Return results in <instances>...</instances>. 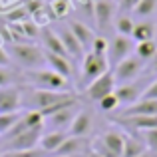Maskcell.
Wrapping results in <instances>:
<instances>
[{
	"instance_id": "cell-1",
	"label": "cell",
	"mask_w": 157,
	"mask_h": 157,
	"mask_svg": "<svg viewBox=\"0 0 157 157\" xmlns=\"http://www.w3.org/2000/svg\"><path fill=\"white\" fill-rule=\"evenodd\" d=\"M74 94L72 92H52V90H30L26 92V96H22V105H26L28 109H34L44 113L46 109L58 105V104H64V101L74 100Z\"/></svg>"
},
{
	"instance_id": "cell-2",
	"label": "cell",
	"mask_w": 157,
	"mask_h": 157,
	"mask_svg": "<svg viewBox=\"0 0 157 157\" xmlns=\"http://www.w3.org/2000/svg\"><path fill=\"white\" fill-rule=\"evenodd\" d=\"M8 54H10V60H16L26 70H38L46 64V54L32 44H12Z\"/></svg>"
},
{
	"instance_id": "cell-3",
	"label": "cell",
	"mask_w": 157,
	"mask_h": 157,
	"mask_svg": "<svg viewBox=\"0 0 157 157\" xmlns=\"http://www.w3.org/2000/svg\"><path fill=\"white\" fill-rule=\"evenodd\" d=\"M26 76L30 80V84L36 86V90H52V92H64V90H68V80L62 78L60 74H56L50 68L48 70H44V68L30 70Z\"/></svg>"
},
{
	"instance_id": "cell-4",
	"label": "cell",
	"mask_w": 157,
	"mask_h": 157,
	"mask_svg": "<svg viewBox=\"0 0 157 157\" xmlns=\"http://www.w3.org/2000/svg\"><path fill=\"white\" fill-rule=\"evenodd\" d=\"M143 66H145V62L139 60L135 54L127 56L125 60H121L119 64H115V68H113L115 84H131V82L143 72Z\"/></svg>"
},
{
	"instance_id": "cell-5",
	"label": "cell",
	"mask_w": 157,
	"mask_h": 157,
	"mask_svg": "<svg viewBox=\"0 0 157 157\" xmlns=\"http://www.w3.org/2000/svg\"><path fill=\"white\" fill-rule=\"evenodd\" d=\"M42 129L44 127H34V129H28L24 133H18L16 137L4 139L2 151H26V149H36L38 147V141L42 137Z\"/></svg>"
},
{
	"instance_id": "cell-6",
	"label": "cell",
	"mask_w": 157,
	"mask_h": 157,
	"mask_svg": "<svg viewBox=\"0 0 157 157\" xmlns=\"http://www.w3.org/2000/svg\"><path fill=\"white\" fill-rule=\"evenodd\" d=\"M115 78H113V72H109L107 70L105 74H101L100 78H96L94 82H90L88 84V90H86V96H88L90 101H100L101 98L109 96V94H113L115 90Z\"/></svg>"
},
{
	"instance_id": "cell-7",
	"label": "cell",
	"mask_w": 157,
	"mask_h": 157,
	"mask_svg": "<svg viewBox=\"0 0 157 157\" xmlns=\"http://www.w3.org/2000/svg\"><path fill=\"white\" fill-rule=\"evenodd\" d=\"M109 70V62H107V56H98V54L90 52L84 56V64H82V74H84V80L94 82L96 78H100L101 74H105Z\"/></svg>"
},
{
	"instance_id": "cell-8",
	"label": "cell",
	"mask_w": 157,
	"mask_h": 157,
	"mask_svg": "<svg viewBox=\"0 0 157 157\" xmlns=\"http://www.w3.org/2000/svg\"><path fill=\"white\" fill-rule=\"evenodd\" d=\"M133 50H135L133 40H131L129 36H119L117 34L109 42V46H107V62L115 66V64H119L121 60H125L127 56H131Z\"/></svg>"
},
{
	"instance_id": "cell-9",
	"label": "cell",
	"mask_w": 157,
	"mask_h": 157,
	"mask_svg": "<svg viewBox=\"0 0 157 157\" xmlns=\"http://www.w3.org/2000/svg\"><path fill=\"white\" fill-rule=\"evenodd\" d=\"M22 109V92L18 88H0V113H16Z\"/></svg>"
},
{
	"instance_id": "cell-10",
	"label": "cell",
	"mask_w": 157,
	"mask_h": 157,
	"mask_svg": "<svg viewBox=\"0 0 157 157\" xmlns=\"http://www.w3.org/2000/svg\"><path fill=\"white\" fill-rule=\"evenodd\" d=\"M78 104L76 105H68V107H64V109H60V111H56V113H52V115H48V125H50V131H68V127L72 125V121H74V117H76V113H78Z\"/></svg>"
},
{
	"instance_id": "cell-11",
	"label": "cell",
	"mask_w": 157,
	"mask_h": 157,
	"mask_svg": "<svg viewBox=\"0 0 157 157\" xmlns=\"http://www.w3.org/2000/svg\"><path fill=\"white\" fill-rule=\"evenodd\" d=\"M115 14V0H96L94 4V16H96V22L101 30H105L111 24Z\"/></svg>"
},
{
	"instance_id": "cell-12",
	"label": "cell",
	"mask_w": 157,
	"mask_h": 157,
	"mask_svg": "<svg viewBox=\"0 0 157 157\" xmlns=\"http://www.w3.org/2000/svg\"><path fill=\"white\" fill-rule=\"evenodd\" d=\"M90 129H92V115H90L88 111H78L74 121H72V125L68 127L66 133H68L70 137H86V135L90 133Z\"/></svg>"
},
{
	"instance_id": "cell-13",
	"label": "cell",
	"mask_w": 157,
	"mask_h": 157,
	"mask_svg": "<svg viewBox=\"0 0 157 157\" xmlns=\"http://www.w3.org/2000/svg\"><path fill=\"white\" fill-rule=\"evenodd\" d=\"M68 137V133L66 131H46V133H42V137H40L38 141V147L44 151V153H56L58 149H60V145L64 143V139Z\"/></svg>"
},
{
	"instance_id": "cell-14",
	"label": "cell",
	"mask_w": 157,
	"mask_h": 157,
	"mask_svg": "<svg viewBox=\"0 0 157 157\" xmlns=\"http://www.w3.org/2000/svg\"><path fill=\"white\" fill-rule=\"evenodd\" d=\"M117 121L141 133L147 129H157V115H131V117H117Z\"/></svg>"
},
{
	"instance_id": "cell-15",
	"label": "cell",
	"mask_w": 157,
	"mask_h": 157,
	"mask_svg": "<svg viewBox=\"0 0 157 157\" xmlns=\"http://www.w3.org/2000/svg\"><path fill=\"white\" fill-rule=\"evenodd\" d=\"M44 54H46V64L50 66V70H54L66 80L72 78V60L68 56H58V54H50V52H44Z\"/></svg>"
},
{
	"instance_id": "cell-16",
	"label": "cell",
	"mask_w": 157,
	"mask_h": 157,
	"mask_svg": "<svg viewBox=\"0 0 157 157\" xmlns=\"http://www.w3.org/2000/svg\"><path fill=\"white\" fill-rule=\"evenodd\" d=\"M141 92L143 90H139L135 84H119V86H115V90H113L117 101L123 104V105H131L137 100H141Z\"/></svg>"
},
{
	"instance_id": "cell-17",
	"label": "cell",
	"mask_w": 157,
	"mask_h": 157,
	"mask_svg": "<svg viewBox=\"0 0 157 157\" xmlns=\"http://www.w3.org/2000/svg\"><path fill=\"white\" fill-rule=\"evenodd\" d=\"M100 141H101V145L107 147L113 155L121 157L123 143H125V135L123 133H119V131H115V129H109V131H105V133L100 137Z\"/></svg>"
},
{
	"instance_id": "cell-18",
	"label": "cell",
	"mask_w": 157,
	"mask_h": 157,
	"mask_svg": "<svg viewBox=\"0 0 157 157\" xmlns=\"http://www.w3.org/2000/svg\"><path fill=\"white\" fill-rule=\"evenodd\" d=\"M42 42H44L46 52L58 54V56H68V52H66L64 44H62V40H60V34H56V32H52V30H42Z\"/></svg>"
},
{
	"instance_id": "cell-19",
	"label": "cell",
	"mask_w": 157,
	"mask_h": 157,
	"mask_svg": "<svg viewBox=\"0 0 157 157\" xmlns=\"http://www.w3.org/2000/svg\"><path fill=\"white\" fill-rule=\"evenodd\" d=\"M84 149V137H66L64 143L60 145V149L56 151L54 155H60V157H76L80 151Z\"/></svg>"
},
{
	"instance_id": "cell-20",
	"label": "cell",
	"mask_w": 157,
	"mask_h": 157,
	"mask_svg": "<svg viewBox=\"0 0 157 157\" xmlns=\"http://www.w3.org/2000/svg\"><path fill=\"white\" fill-rule=\"evenodd\" d=\"M60 40H62V44H64V48H66V52H68V58H80L82 54H84V48H82V44L78 42V38L70 32V28L68 30H64L60 34Z\"/></svg>"
},
{
	"instance_id": "cell-21",
	"label": "cell",
	"mask_w": 157,
	"mask_h": 157,
	"mask_svg": "<svg viewBox=\"0 0 157 157\" xmlns=\"http://www.w3.org/2000/svg\"><path fill=\"white\" fill-rule=\"evenodd\" d=\"M70 32H72L74 36L78 38V42L82 44V48H88V46H92V42H94V32L90 30L86 24H82V22H70Z\"/></svg>"
},
{
	"instance_id": "cell-22",
	"label": "cell",
	"mask_w": 157,
	"mask_h": 157,
	"mask_svg": "<svg viewBox=\"0 0 157 157\" xmlns=\"http://www.w3.org/2000/svg\"><path fill=\"white\" fill-rule=\"evenodd\" d=\"M155 36V26L151 22H137L133 26V32H131V40L135 42H147V40H153Z\"/></svg>"
},
{
	"instance_id": "cell-23",
	"label": "cell",
	"mask_w": 157,
	"mask_h": 157,
	"mask_svg": "<svg viewBox=\"0 0 157 157\" xmlns=\"http://www.w3.org/2000/svg\"><path fill=\"white\" fill-rule=\"evenodd\" d=\"M157 54V42L155 40H147V42H137L135 46V56L143 62H151Z\"/></svg>"
},
{
	"instance_id": "cell-24",
	"label": "cell",
	"mask_w": 157,
	"mask_h": 157,
	"mask_svg": "<svg viewBox=\"0 0 157 157\" xmlns=\"http://www.w3.org/2000/svg\"><path fill=\"white\" fill-rule=\"evenodd\" d=\"M145 143L137 141L135 137H127L125 135V143H123V151H121V157H137L145 151Z\"/></svg>"
},
{
	"instance_id": "cell-25",
	"label": "cell",
	"mask_w": 157,
	"mask_h": 157,
	"mask_svg": "<svg viewBox=\"0 0 157 157\" xmlns=\"http://www.w3.org/2000/svg\"><path fill=\"white\" fill-rule=\"evenodd\" d=\"M24 111H16V113H0V135H6L12 127L18 123Z\"/></svg>"
},
{
	"instance_id": "cell-26",
	"label": "cell",
	"mask_w": 157,
	"mask_h": 157,
	"mask_svg": "<svg viewBox=\"0 0 157 157\" xmlns=\"http://www.w3.org/2000/svg\"><path fill=\"white\" fill-rule=\"evenodd\" d=\"M133 26H135V22L129 18V16H125V14H121V16L115 18V30H117L119 36H129V38H131Z\"/></svg>"
},
{
	"instance_id": "cell-27",
	"label": "cell",
	"mask_w": 157,
	"mask_h": 157,
	"mask_svg": "<svg viewBox=\"0 0 157 157\" xmlns=\"http://www.w3.org/2000/svg\"><path fill=\"white\" fill-rule=\"evenodd\" d=\"M157 10V0H139V4L133 8V14L139 18H147Z\"/></svg>"
},
{
	"instance_id": "cell-28",
	"label": "cell",
	"mask_w": 157,
	"mask_h": 157,
	"mask_svg": "<svg viewBox=\"0 0 157 157\" xmlns=\"http://www.w3.org/2000/svg\"><path fill=\"white\" fill-rule=\"evenodd\" d=\"M0 157H48L40 147L36 149H26V151H2Z\"/></svg>"
},
{
	"instance_id": "cell-29",
	"label": "cell",
	"mask_w": 157,
	"mask_h": 157,
	"mask_svg": "<svg viewBox=\"0 0 157 157\" xmlns=\"http://www.w3.org/2000/svg\"><path fill=\"white\" fill-rule=\"evenodd\" d=\"M107 46H109V42H107L104 36H96L90 48H92V52L98 54V56H107Z\"/></svg>"
},
{
	"instance_id": "cell-30",
	"label": "cell",
	"mask_w": 157,
	"mask_h": 157,
	"mask_svg": "<svg viewBox=\"0 0 157 157\" xmlns=\"http://www.w3.org/2000/svg\"><path fill=\"white\" fill-rule=\"evenodd\" d=\"M98 105H100L101 111H113L115 107L119 105V101H117V98H115V94H109V96L101 98V100L98 101Z\"/></svg>"
},
{
	"instance_id": "cell-31",
	"label": "cell",
	"mask_w": 157,
	"mask_h": 157,
	"mask_svg": "<svg viewBox=\"0 0 157 157\" xmlns=\"http://www.w3.org/2000/svg\"><path fill=\"white\" fill-rule=\"evenodd\" d=\"M143 139H145V147L151 153L157 155V129H147L143 131Z\"/></svg>"
},
{
	"instance_id": "cell-32",
	"label": "cell",
	"mask_w": 157,
	"mask_h": 157,
	"mask_svg": "<svg viewBox=\"0 0 157 157\" xmlns=\"http://www.w3.org/2000/svg\"><path fill=\"white\" fill-rule=\"evenodd\" d=\"M20 30H22V36L24 38H34L36 34H38V26L32 22H28V20H24L22 26H20Z\"/></svg>"
},
{
	"instance_id": "cell-33",
	"label": "cell",
	"mask_w": 157,
	"mask_h": 157,
	"mask_svg": "<svg viewBox=\"0 0 157 157\" xmlns=\"http://www.w3.org/2000/svg\"><path fill=\"white\" fill-rule=\"evenodd\" d=\"M141 100H157V80L151 82V84L141 92Z\"/></svg>"
},
{
	"instance_id": "cell-34",
	"label": "cell",
	"mask_w": 157,
	"mask_h": 157,
	"mask_svg": "<svg viewBox=\"0 0 157 157\" xmlns=\"http://www.w3.org/2000/svg\"><path fill=\"white\" fill-rule=\"evenodd\" d=\"M12 82V76L6 68H0V88H8V84Z\"/></svg>"
},
{
	"instance_id": "cell-35",
	"label": "cell",
	"mask_w": 157,
	"mask_h": 157,
	"mask_svg": "<svg viewBox=\"0 0 157 157\" xmlns=\"http://www.w3.org/2000/svg\"><path fill=\"white\" fill-rule=\"evenodd\" d=\"M139 4V0H119V6L123 12H133V8Z\"/></svg>"
},
{
	"instance_id": "cell-36",
	"label": "cell",
	"mask_w": 157,
	"mask_h": 157,
	"mask_svg": "<svg viewBox=\"0 0 157 157\" xmlns=\"http://www.w3.org/2000/svg\"><path fill=\"white\" fill-rule=\"evenodd\" d=\"M8 64H10V54L4 48H0V68H6Z\"/></svg>"
},
{
	"instance_id": "cell-37",
	"label": "cell",
	"mask_w": 157,
	"mask_h": 157,
	"mask_svg": "<svg viewBox=\"0 0 157 157\" xmlns=\"http://www.w3.org/2000/svg\"><path fill=\"white\" fill-rule=\"evenodd\" d=\"M54 8H56V14L58 16H62V14H64V2H62V0H60V2H56V4H54Z\"/></svg>"
},
{
	"instance_id": "cell-38",
	"label": "cell",
	"mask_w": 157,
	"mask_h": 157,
	"mask_svg": "<svg viewBox=\"0 0 157 157\" xmlns=\"http://www.w3.org/2000/svg\"><path fill=\"white\" fill-rule=\"evenodd\" d=\"M149 70H151L153 74H157V54H155V58H153V60L149 62Z\"/></svg>"
},
{
	"instance_id": "cell-39",
	"label": "cell",
	"mask_w": 157,
	"mask_h": 157,
	"mask_svg": "<svg viewBox=\"0 0 157 157\" xmlns=\"http://www.w3.org/2000/svg\"><path fill=\"white\" fill-rule=\"evenodd\" d=\"M137 157H155V153H151L149 149H145V151H143L141 155H137Z\"/></svg>"
},
{
	"instance_id": "cell-40",
	"label": "cell",
	"mask_w": 157,
	"mask_h": 157,
	"mask_svg": "<svg viewBox=\"0 0 157 157\" xmlns=\"http://www.w3.org/2000/svg\"><path fill=\"white\" fill-rule=\"evenodd\" d=\"M0 155H2V149H0Z\"/></svg>"
},
{
	"instance_id": "cell-41",
	"label": "cell",
	"mask_w": 157,
	"mask_h": 157,
	"mask_svg": "<svg viewBox=\"0 0 157 157\" xmlns=\"http://www.w3.org/2000/svg\"><path fill=\"white\" fill-rule=\"evenodd\" d=\"M115 2H119V0H115Z\"/></svg>"
}]
</instances>
